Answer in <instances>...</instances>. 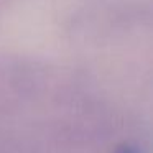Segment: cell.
<instances>
[{"label": "cell", "mask_w": 153, "mask_h": 153, "mask_svg": "<svg viewBox=\"0 0 153 153\" xmlns=\"http://www.w3.org/2000/svg\"><path fill=\"white\" fill-rule=\"evenodd\" d=\"M115 153H142V150H138V146L135 145H122L119 150H117Z\"/></svg>", "instance_id": "obj_1"}]
</instances>
